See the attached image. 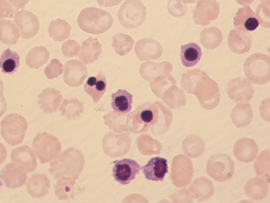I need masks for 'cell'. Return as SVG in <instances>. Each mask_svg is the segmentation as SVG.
<instances>
[{"label": "cell", "mask_w": 270, "mask_h": 203, "mask_svg": "<svg viewBox=\"0 0 270 203\" xmlns=\"http://www.w3.org/2000/svg\"><path fill=\"white\" fill-rule=\"evenodd\" d=\"M180 84L187 93L196 95L200 105L206 109H214L220 102L221 95L218 84L199 68L184 73Z\"/></svg>", "instance_id": "obj_1"}, {"label": "cell", "mask_w": 270, "mask_h": 203, "mask_svg": "<svg viewBox=\"0 0 270 203\" xmlns=\"http://www.w3.org/2000/svg\"><path fill=\"white\" fill-rule=\"evenodd\" d=\"M84 156L79 150L68 148L50 163L49 170L56 179H60L75 184L84 165Z\"/></svg>", "instance_id": "obj_2"}, {"label": "cell", "mask_w": 270, "mask_h": 203, "mask_svg": "<svg viewBox=\"0 0 270 203\" xmlns=\"http://www.w3.org/2000/svg\"><path fill=\"white\" fill-rule=\"evenodd\" d=\"M159 105V101L145 103L128 114L126 125L129 131L139 134L146 132L151 127L153 133L156 135Z\"/></svg>", "instance_id": "obj_3"}, {"label": "cell", "mask_w": 270, "mask_h": 203, "mask_svg": "<svg viewBox=\"0 0 270 203\" xmlns=\"http://www.w3.org/2000/svg\"><path fill=\"white\" fill-rule=\"evenodd\" d=\"M78 22L80 29L87 33L99 34L104 33L112 27L113 19L108 12L99 8L89 7L79 13Z\"/></svg>", "instance_id": "obj_4"}, {"label": "cell", "mask_w": 270, "mask_h": 203, "mask_svg": "<svg viewBox=\"0 0 270 203\" xmlns=\"http://www.w3.org/2000/svg\"><path fill=\"white\" fill-rule=\"evenodd\" d=\"M244 70L247 79L252 83L263 85L270 80V57L259 53L248 57L244 63Z\"/></svg>", "instance_id": "obj_5"}, {"label": "cell", "mask_w": 270, "mask_h": 203, "mask_svg": "<svg viewBox=\"0 0 270 203\" xmlns=\"http://www.w3.org/2000/svg\"><path fill=\"white\" fill-rule=\"evenodd\" d=\"M1 126L2 138L8 144L14 146L22 142L28 123L22 115L12 113L3 118L1 122Z\"/></svg>", "instance_id": "obj_6"}, {"label": "cell", "mask_w": 270, "mask_h": 203, "mask_svg": "<svg viewBox=\"0 0 270 203\" xmlns=\"http://www.w3.org/2000/svg\"><path fill=\"white\" fill-rule=\"evenodd\" d=\"M146 7L139 0H127L120 7L117 16L120 24L128 29H134L144 21L146 15Z\"/></svg>", "instance_id": "obj_7"}, {"label": "cell", "mask_w": 270, "mask_h": 203, "mask_svg": "<svg viewBox=\"0 0 270 203\" xmlns=\"http://www.w3.org/2000/svg\"><path fill=\"white\" fill-rule=\"evenodd\" d=\"M32 145L42 164L56 157L61 149V143L58 139L46 131L37 133L33 140Z\"/></svg>", "instance_id": "obj_8"}, {"label": "cell", "mask_w": 270, "mask_h": 203, "mask_svg": "<svg viewBox=\"0 0 270 203\" xmlns=\"http://www.w3.org/2000/svg\"><path fill=\"white\" fill-rule=\"evenodd\" d=\"M208 175L219 182L231 179L234 173V162L228 155L218 153L211 155L208 160L206 168Z\"/></svg>", "instance_id": "obj_9"}, {"label": "cell", "mask_w": 270, "mask_h": 203, "mask_svg": "<svg viewBox=\"0 0 270 203\" xmlns=\"http://www.w3.org/2000/svg\"><path fill=\"white\" fill-rule=\"evenodd\" d=\"M192 162L186 156L179 155L173 159L171 167V177L173 184L177 187H184L191 182L192 177Z\"/></svg>", "instance_id": "obj_10"}, {"label": "cell", "mask_w": 270, "mask_h": 203, "mask_svg": "<svg viewBox=\"0 0 270 203\" xmlns=\"http://www.w3.org/2000/svg\"><path fill=\"white\" fill-rule=\"evenodd\" d=\"M219 3L214 0H199L193 12L195 24L205 26L215 20L220 11Z\"/></svg>", "instance_id": "obj_11"}, {"label": "cell", "mask_w": 270, "mask_h": 203, "mask_svg": "<svg viewBox=\"0 0 270 203\" xmlns=\"http://www.w3.org/2000/svg\"><path fill=\"white\" fill-rule=\"evenodd\" d=\"M112 169V175L115 181L122 185L128 184L135 179L141 167L134 160L124 158L116 160Z\"/></svg>", "instance_id": "obj_12"}, {"label": "cell", "mask_w": 270, "mask_h": 203, "mask_svg": "<svg viewBox=\"0 0 270 203\" xmlns=\"http://www.w3.org/2000/svg\"><path fill=\"white\" fill-rule=\"evenodd\" d=\"M226 92L229 97L235 103L249 102L254 91L251 84L246 79L238 77L228 84Z\"/></svg>", "instance_id": "obj_13"}, {"label": "cell", "mask_w": 270, "mask_h": 203, "mask_svg": "<svg viewBox=\"0 0 270 203\" xmlns=\"http://www.w3.org/2000/svg\"><path fill=\"white\" fill-rule=\"evenodd\" d=\"M63 79L70 86L78 87L82 85L87 78L88 72L85 65L78 59H72L65 63Z\"/></svg>", "instance_id": "obj_14"}, {"label": "cell", "mask_w": 270, "mask_h": 203, "mask_svg": "<svg viewBox=\"0 0 270 203\" xmlns=\"http://www.w3.org/2000/svg\"><path fill=\"white\" fill-rule=\"evenodd\" d=\"M14 22L19 28L21 37L28 39L34 37L40 29V23L37 17L32 12L22 10L15 16Z\"/></svg>", "instance_id": "obj_15"}, {"label": "cell", "mask_w": 270, "mask_h": 203, "mask_svg": "<svg viewBox=\"0 0 270 203\" xmlns=\"http://www.w3.org/2000/svg\"><path fill=\"white\" fill-rule=\"evenodd\" d=\"M137 57L142 61L155 60L162 55L163 49L158 41L151 38H144L138 41L134 48Z\"/></svg>", "instance_id": "obj_16"}, {"label": "cell", "mask_w": 270, "mask_h": 203, "mask_svg": "<svg viewBox=\"0 0 270 203\" xmlns=\"http://www.w3.org/2000/svg\"><path fill=\"white\" fill-rule=\"evenodd\" d=\"M0 176L6 186L11 188L23 185L27 178L25 169L18 164L12 162L8 163L2 169Z\"/></svg>", "instance_id": "obj_17"}, {"label": "cell", "mask_w": 270, "mask_h": 203, "mask_svg": "<svg viewBox=\"0 0 270 203\" xmlns=\"http://www.w3.org/2000/svg\"><path fill=\"white\" fill-rule=\"evenodd\" d=\"M228 42L229 48L232 52L242 54L249 52L251 49L252 37L249 31L235 28L230 32Z\"/></svg>", "instance_id": "obj_18"}, {"label": "cell", "mask_w": 270, "mask_h": 203, "mask_svg": "<svg viewBox=\"0 0 270 203\" xmlns=\"http://www.w3.org/2000/svg\"><path fill=\"white\" fill-rule=\"evenodd\" d=\"M258 152L257 143L253 139L249 138L244 137L238 140L233 148V153L236 158L245 163L254 160Z\"/></svg>", "instance_id": "obj_19"}, {"label": "cell", "mask_w": 270, "mask_h": 203, "mask_svg": "<svg viewBox=\"0 0 270 203\" xmlns=\"http://www.w3.org/2000/svg\"><path fill=\"white\" fill-rule=\"evenodd\" d=\"M11 160L23 167L28 173L34 171L37 167L36 156L31 147L26 145L14 148L12 151Z\"/></svg>", "instance_id": "obj_20"}, {"label": "cell", "mask_w": 270, "mask_h": 203, "mask_svg": "<svg viewBox=\"0 0 270 203\" xmlns=\"http://www.w3.org/2000/svg\"><path fill=\"white\" fill-rule=\"evenodd\" d=\"M38 97L40 108L44 113L50 114L57 111L63 99L60 92L54 87L44 89Z\"/></svg>", "instance_id": "obj_21"}, {"label": "cell", "mask_w": 270, "mask_h": 203, "mask_svg": "<svg viewBox=\"0 0 270 203\" xmlns=\"http://www.w3.org/2000/svg\"><path fill=\"white\" fill-rule=\"evenodd\" d=\"M167 160L159 157L151 158L142 167V172L147 179L152 181H162L168 172Z\"/></svg>", "instance_id": "obj_22"}, {"label": "cell", "mask_w": 270, "mask_h": 203, "mask_svg": "<svg viewBox=\"0 0 270 203\" xmlns=\"http://www.w3.org/2000/svg\"><path fill=\"white\" fill-rule=\"evenodd\" d=\"M255 12L247 5L239 8L233 17L236 28L246 31L254 30L259 23Z\"/></svg>", "instance_id": "obj_23"}, {"label": "cell", "mask_w": 270, "mask_h": 203, "mask_svg": "<svg viewBox=\"0 0 270 203\" xmlns=\"http://www.w3.org/2000/svg\"><path fill=\"white\" fill-rule=\"evenodd\" d=\"M107 85L105 76L100 71L97 76L88 78L84 85V90L93 98L94 103H97L105 93Z\"/></svg>", "instance_id": "obj_24"}, {"label": "cell", "mask_w": 270, "mask_h": 203, "mask_svg": "<svg viewBox=\"0 0 270 203\" xmlns=\"http://www.w3.org/2000/svg\"><path fill=\"white\" fill-rule=\"evenodd\" d=\"M193 197L199 201L210 199L214 193V188L212 182L204 177L196 178L189 187Z\"/></svg>", "instance_id": "obj_25"}, {"label": "cell", "mask_w": 270, "mask_h": 203, "mask_svg": "<svg viewBox=\"0 0 270 203\" xmlns=\"http://www.w3.org/2000/svg\"><path fill=\"white\" fill-rule=\"evenodd\" d=\"M50 182V180L44 174H33L28 180L27 190L32 197L41 198L48 192Z\"/></svg>", "instance_id": "obj_26"}, {"label": "cell", "mask_w": 270, "mask_h": 203, "mask_svg": "<svg viewBox=\"0 0 270 203\" xmlns=\"http://www.w3.org/2000/svg\"><path fill=\"white\" fill-rule=\"evenodd\" d=\"M102 48L97 38L90 36L83 42L79 58L85 64L92 63L98 60L102 52Z\"/></svg>", "instance_id": "obj_27"}, {"label": "cell", "mask_w": 270, "mask_h": 203, "mask_svg": "<svg viewBox=\"0 0 270 203\" xmlns=\"http://www.w3.org/2000/svg\"><path fill=\"white\" fill-rule=\"evenodd\" d=\"M244 189L246 195L256 200H262L268 195L269 188L263 179L255 177L249 179L245 184Z\"/></svg>", "instance_id": "obj_28"}, {"label": "cell", "mask_w": 270, "mask_h": 203, "mask_svg": "<svg viewBox=\"0 0 270 203\" xmlns=\"http://www.w3.org/2000/svg\"><path fill=\"white\" fill-rule=\"evenodd\" d=\"M253 117L252 107L248 103H237L232 109L230 115L233 123L237 128L248 126Z\"/></svg>", "instance_id": "obj_29"}, {"label": "cell", "mask_w": 270, "mask_h": 203, "mask_svg": "<svg viewBox=\"0 0 270 203\" xmlns=\"http://www.w3.org/2000/svg\"><path fill=\"white\" fill-rule=\"evenodd\" d=\"M20 30L12 20L3 19L0 21V40L3 44H16L20 36Z\"/></svg>", "instance_id": "obj_30"}, {"label": "cell", "mask_w": 270, "mask_h": 203, "mask_svg": "<svg viewBox=\"0 0 270 203\" xmlns=\"http://www.w3.org/2000/svg\"><path fill=\"white\" fill-rule=\"evenodd\" d=\"M111 96V105L116 112L126 113L131 110L133 96L126 90L119 89Z\"/></svg>", "instance_id": "obj_31"}, {"label": "cell", "mask_w": 270, "mask_h": 203, "mask_svg": "<svg viewBox=\"0 0 270 203\" xmlns=\"http://www.w3.org/2000/svg\"><path fill=\"white\" fill-rule=\"evenodd\" d=\"M202 55L200 47L194 43L181 45L180 56L183 65L187 67L196 65Z\"/></svg>", "instance_id": "obj_32"}, {"label": "cell", "mask_w": 270, "mask_h": 203, "mask_svg": "<svg viewBox=\"0 0 270 203\" xmlns=\"http://www.w3.org/2000/svg\"><path fill=\"white\" fill-rule=\"evenodd\" d=\"M223 36L221 31L213 26L204 28L200 35V41L203 47L208 49H214L221 43Z\"/></svg>", "instance_id": "obj_33"}, {"label": "cell", "mask_w": 270, "mask_h": 203, "mask_svg": "<svg viewBox=\"0 0 270 203\" xmlns=\"http://www.w3.org/2000/svg\"><path fill=\"white\" fill-rule=\"evenodd\" d=\"M50 53L47 49L42 46L31 49L27 54L25 62L30 68L38 69L43 66L48 61Z\"/></svg>", "instance_id": "obj_34"}, {"label": "cell", "mask_w": 270, "mask_h": 203, "mask_svg": "<svg viewBox=\"0 0 270 203\" xmlns=\"http://www.w3.org/2000/svg\"><path fill=\"white\" fill-rule=\"evenodd\" d=\"M71 27L65 20L60 19L52 20L47 31L50 37L56 41H62L70 36Z\"/></svg>", "instance_id": "obj_35"}, {"label": "cell", "mask_w": 270, "mask_h": 203, "mask_svg": "<svg viewBox=\"0 0 270 203\" xmlns=\"http://www.w3.org/2000/svg\"><path fill=\"white\" fill-rule=\"evenodd\" d=\"M182 147L184 153L189 156L196 158L204 153L205 145L202 138L198 135H192L186 137L182 141Z\"/></svg>", "instance_id": "obj_36"}, {"label": "cell", "mask_w": 270, "mask_h": 203, "mask_svg": "<svg viewBox=\"0 0 270 203\" xmlns=\"http://www.w3.org/2000/svg\"><path fill=\"white\" fill-rule=\"evenodd\" d=\"M20 56L16 52L9 48L3 52L0 61V66L3 73L10 75L17 71L20 65Z\"/></svg>", "instance_id": "obj_37"}, {"label": "cell", "mask_w": 270, "mask_h": 203, "mask_svg": "<svg viewBox=\"0 0 270 203\" xmlns=\"http://www.w3.org/2000/svg\"><path fill=\"white\" fill-rule=\"evenodd\" d=\"M254 169L257 176L269 183L270 176V151L266 149L261 152L255 160Z\"/></svg>", "instance_id": "obj_38"}, {"label": "cell", "mask_w": 270, "mask_h": 203, "mask_svg": "<svg viewBox=\"0 0 270 203\" xmlns=\"http://www.w3.org/2000/svg\"><path fill=\"white\" fill-rule=\"evenodd\" d=\"M84 104L76 98L65 99L59 110L62 116H65L69 119H75L84 112Z\"/></svg>", "instance_id": "obj_39"}, {"label": "cell", "mask_w": 270, "mask_h": 203, "mask_svg": "<svg viewBox=\"0 0 270 203\" xmlns=\"http://www.w3.org/2000/svg\"><path fill=\"white\" fill-rule=\"evenodd\" d=\"M134 41L129 35L118 33L113 37L112 46L115 52L121 56L127 54L131 50Z\"/></svg>", "instance_id": "obj_40"}, {"label": "cell", "mask_w": 270, "mask_h": 203, "mask_svg": "<svg viewBox=\"0 0 270 203\" xmlns=\"http://www.w3.org/2000/svg\"><path fill=\"white\" fill-rule=\"evenodd\" d=\"M29 1H0V19L5 18H13L15 14L22 8L24 9Z\"/></svg>", "instance_id": "obj_41"}, {"label": "cell", "mask_w": 270, "mask_h": 203, "mask_svg": "<svg viewBox=\"0 0 270 203\" xmlns=\"http://www.w3.org/2000/svg\"><path fill=\"white\" fill-rule=\"evenodd\" d=\"M74 185L60 179L55 185V193L60 200L71 198L76 194L74 191Z\"/></svg>", "instance_id": "obj_42"}, {"label": "cell", "mask_w": 270, "mask_h": 203, "mask_svg": "<svg viewBox=\"0 0 270 203\" xmlns=\"http://www.w3.org/2000/svg\"><path fill=\"white\" fill-rule=\"evenodd\" d=\"M262 2L256 9V17L260 25L267 28H270V1H261Z\"/></svg>", "instance_id": "obj_43"}, {"label": "cell", "mask_w": 270, "mask_h": 203, "mask_svg": "<svg viewBox=\"0 0 270 203\" xmlns=\"http://www.w3.org/2000/svg\"><path fill=\"white\" fill-rule=\"evenodd\" d=\"M81 46L76 40L69 39L64 42L62 47L63 54L67 57H76L78 56Z\"/></svg>", "instance_id": "obj_44"}, {"label": "cell", "mask_w": 270, "mask_h": 203, "mask_svg": "<svg viewBox=\"0 0 270 203\" xmlns=\"http://www.w3.org/2000/svg\"><path fill=\"white\" fill-rule=\"evenodd\" d=\"M63 65L57 59H52L45 68L44 73L50 79L58 77L63 72Z\"/></svg>", "instance_id": "obj_45"}, {"label": "cell", "mask_w": 270, "mask_h": 203, "mask_svg": "<svg viewBox=\"0 0 270 203\" xmlns=\"http://www.w3.org/2000/svg\"><path fill=\"white\" fill-rule=\"evenodd\" d=\"M260 114L261 117L266 121L269 122L270 118V99L266 98L263 100L259 107Z\"/></svg>", "instance_id": "obj_46"}]
</instances>
